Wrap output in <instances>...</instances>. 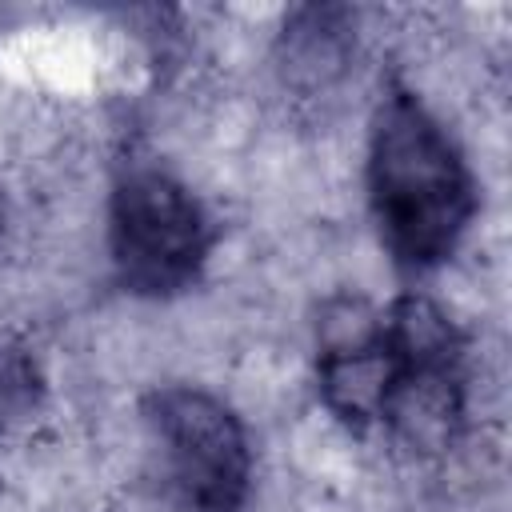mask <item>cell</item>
Returning <instances> with one entry per match:
<instances>
[{"instance_id":"6da1fadb","label":"cell","mask_w":512,"mask_h":512,"mask_svg":"<svg viewBox=\"0 0 512 512\" xmlns=\"http://www.w3.org/2000/svg\"><path fill=\"white\" fill-rule=\"evenodd\" d=\"M364 184L380 244L404 272L448 264L480 204L456 136L400 80L372 108Z\"/></svg>"},{"instance_id":"7a4b0ae2","label":"cell","mask_w":512,"mask_h":512,"mask_svg":"<svg viewBox=\"0 0 512 512\" xmlns=\"http://www.w3.org/2000/svg\"><path fill=\"white\" fill-rule=\"evenodd\" d=\"M216 228L200 196L156 164L120 172L108 196V260L124 292L172 300L188 292L212 256Z\"/></svg>"},{"instance_id":"3957f363","label":"cell","mask_w":512,"mask_h":512,"mask_svg":"<svg viewBox=\"0 0 512 512\" xmlns=\"http://www.w3.org/2000/svg\"><path fill=\"white\" fill-rule=\"evenodd\" d=\"M188 512H240L252 492V440L228 400L196 384H160L140 404Z\"/></svg>"},{"instance_id":"277c9868","label":"cell","mask_w":512,"mask_h":512,"mask_svg":"<svg viewBox=\"0 0 512 512\" xmlns=\"http://www.w3.org/2000/svg\"><path fill=\"white\" fill-rule=\"evenodd\" d=\"M396 384V356L380 336V308L364 296H332L316 316V392L352 432L384 420Z\"/></svg>"},{"instance_id":"5b68a950","label":"cell","mask_w":512,"mask_h":512,"mask_svg":"<svg viewBox=\"0 0 512 512\" xmlns=\"http://www.w3.org/2000/svg\"><path fill=\"white\" fill-rule=\"evenodd\" d=\"M356 12L344 4H304L284 16L276 36V72L284 88L316 96L328 92L352 60Z\"/></svg>"},{"instance_id":"8992f818","label":"cell","mask_w":512,"mask_h":512,"mask_svg":"<svg viewBox=\"0 0 512 512\" xmlns=\"http://www.w3.org/2000/svg\"><path fill=\"white\" fill-rule=\"evenodd\" d=\"M40 400H44V368L36 352L20 336L0 332V432L8 436V428L28 420L40 408Z\"/></svg>"},{"instance_id":"52a82bcc","label":"cell","mask_w":512,"mask_h":512,"mask_svg":"<svg viewBox=\"0 0 512 512\" xmlns=\"http://www.w3.org/2000/svg\"><path fill=\"white\" fill-rule=\"evenodd\" d=\"M4 224H8V208H4V196H0V236H4Z\"/></svg>"},{"instance_id":"ba28073f","label":"cell","mask_w":512,"mask_h":512,"mask_svg":"<svg viewBox=\"0 0 512 512\" xmlns=\"http://www.w3.org/2000/svg\"><path fill=\"white\" fill-rule=\"evenodd\" d=\"M0 440H4V432H0Z\"/></svg>"}]
</instances>
